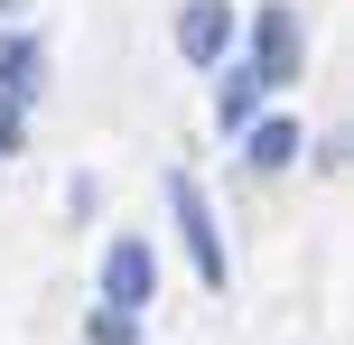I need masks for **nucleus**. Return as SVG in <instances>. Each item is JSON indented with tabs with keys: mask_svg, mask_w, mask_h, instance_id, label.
<instances>
[{
	"mask_svg": "<svg viewBox=\"0 0 354 345\" xmlns=\"http://www.w3.org/2000/svg\"><path fill=\"white\" fill-rule=\"evenodd\" d=\"M168 215H177V243H187L196 280H205V290H224V280H233V252H224V234H214V205H205V187H196L187 168L168 178Z\"/></svg>",
	"mask_w": 354,
	"mask_h": 345,
	"instance_id": "f257e3e1",
	"label": "nucleus"
},
{
	"mask_svg": "<svg viewBox=\"0 0 354 345\" xmlns=\"http://www.w3.org/2000/svg\"><path fill=\"white\" fill-rule=\"evenodd\" d=\"M252 75H261V93H270V84H299V75H308L299 10H280V0H270V10L252 19Z\"/></svg>",
	"mask_w": 354,
	"mask_h": 345,
	"instance_id": "f03ea898",
	"label": "nucleus"
},
{
	"mask_svg": "<svg viewBox=\"0 0 354 345\" xmlns=\"http://www.w3.org/2000/svg\"><path fill=\"white\" fill-rule=\"evenodd\" d=\"M224 47H233V10L224 0H187L177 10V56L187 66H224Z\"/></svg>",
	"mask_w": 354,
	"mask_h": 345,
	"instance_id": "7ed1b4c3",
	"label": "nucleus"
},
{
	"mask_svg": "<svg viewBox=\"0 0 354 345\" xmlns=\"http://www.w3.org/2000/svg\"><path fill=\"white\" fill-rule=\"evenodd\" d=\"M149 280H159L149 243H140V234H122V243L103 252V299H112V308H149Z\"/></svg>",
	"mask_w": 354,
	"mask_h": 345,
	"instance_id": "20e7f679",
	"label": "nucleus"
},
{
	"mask_svg": "<svg viewBox=\"0 0 354 345\" xmlns=\"http://www.w3.org/2000/svg\"><path fill=\"white\" fill-rule=\"evenodd\" d=\"M299 140H308V131L289 122V112H270V122H243V159L261 168V178H270V168H289V159H299Z\"/></svg>",
	"mask_w": 354,
	"mask_h": 345,
	"instance_id": "39448f33",
	"label": "nucleus"
},
{
	"mask_svg": "<svg viewBox=\"0 0 354 345\" xmlns=\"http://www.w3.org/2000/svg\"><path fill=\"white\" fill-rule=\"evenodd\" d=\"M37 84H47V47H37V37H0V93L28 103Z\"/></svg>",
	"mask_w": 354,
	"mask_h": 345,
	"instance_id": "423d86ee",
	"label": "nucleus"
},
{
	"mask_svg": "<svg viewBox=\"0 0 354 345\" xmlns=\"http://www.w3.org/2000/svg\"><path fill=\"white\" fill-rule=\"evenodd\" d=\"M84 336H93V345H140V308H112V299H103Z\"/></svg>",
	"mask_w": 354,
	"mask_h": 345,
	"instance_id": "0eeeda50",
	"label": "nucleus"
},
{
	"mask_svg": "<svg viewBox=\"0 0 354 345\" xmlns=\"http://www.w3.org/2000/svg\"><path fill=\"white\" fill-rule=\"evenodd\" d=\"M252 103H261V75H252V66H243V75H233V84H224V122H233V131H243V122H252Z\"/></svg>",
	"mask_w": 354,
	"mask_h": 345,
	"instance_id": "6e6552de",
	"label": "nucleus"
},
{
	"mask_svg": "<svg viewBox=\"0 0 354 345\" xmlns=\"http://www.w3.org/2000/svg\"><path fill=\"white\" fill-rule=\"evenodd\" d=\"M19 131H28V103H19V93H0V149H19Z\"/></svg>",
	"mask_w": 354,
	"mask_h": 345,
	"instance_id": "1a4fd4ad",
	"label": "nucleus"
}]
</instances>
